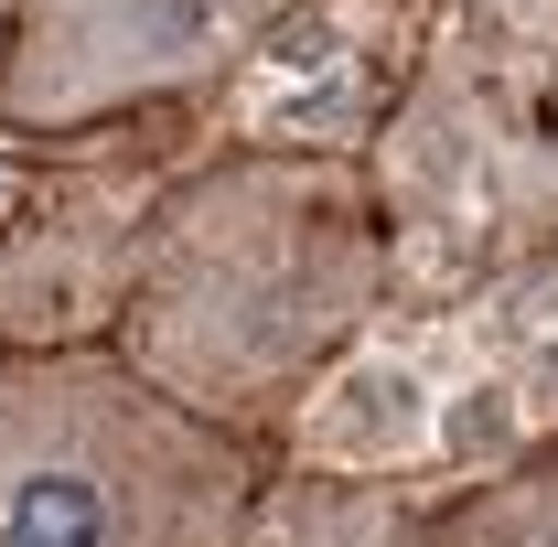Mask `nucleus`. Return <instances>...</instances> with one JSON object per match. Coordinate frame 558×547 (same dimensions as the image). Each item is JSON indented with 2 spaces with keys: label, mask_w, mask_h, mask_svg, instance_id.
Wrapping results in <instances>:
<instances>
[{
  "label": "nucleus",
  "mask_w": 558,
  "mask_h": 547,
  "mask_svg": "<svg viewBox=\"0 0 558 547\" xmlns=\"http://www.w3.org/2000/svg\"><path fill=\"white\" fill-rule=\"evenodd\" d=\"M409 547H558V440H526L494 473L429 494Z\"/></svg>",
  "instance_id": "nucleus-3"
},
{
  "label": "nucleus",
  "mask_w": 558,
  "mask_h": 547,
  "mask_svg": "<svg viewBox=\"0 0 558 547\" xmlns=\"http://www.w3.org/2000/svg\"><path fill=\"white\" fill-rule=\"evenodd\" d=\"M418 494L398 483H269L236 547H409Z\"/></svg>",
  "instance_id": "nucleus-4"
},
{
  "label": "nucleus",
  "mask_w": 558,
  "mask_h": 547,
  "mask_svg": "<svg viewBox=\"0 0 558 547\" xmlns=\"http://www.w3.org/2000/svg\"><path fill=\"white\" fill-rule=\"evenodd\" d=\"M387 301V205L344 150H226L183 172L130 247L119 365L258 440Z\"/></svg>",
  "instance_id": "nucleus-1"
},
{
  "label": "nucleus",
  "mask_w": 558,
  "mask_h": 547,
  "mask_svg": "<svg viewBox=\"0 0 558 547\" xmlns=\"http://www.w3.org/2000/svg\"><path fill=\"white\" fill-rule=\"evenodd\" d=\"M462 11H526V0H462Z\"/></svg>",
  "instance_id": "nucleus-7"
},
{
  "label": "nucleus",
  "mask_w": 558,
  "mask_h": 547,
  "mask_svg": "<svg viewBox=\"0 0 558 547\" xmlns=\"http://www.w3.org/2000/svg\"><path fill=\"white\" fill-rule=\"evenodd\" d=\"M258 494V440L108 343H0V547H236Z\"/></svg>",
  "instance_id": "nucleus-2"
},
{
  "label": "nucleus",
  "mask_w": 558,
  "mask_h": 547,
  "mask_svg": "<svg viewBox=\"0 0 558 547\" xmlns=\"http://www.w3.org/2000/svg\"><path fill=\"white\" fill-rule=\"evenodd\" d=\"M215 11H226V22L269 54V33H290V22H301V11H323V0H215Z\"/></svg>",
  "instance_id": "nucleus-5"
},
{
  "label": "nucleus",
  "mask_w": 558,
  "mask_h": 547,
  "mask_svg": "<svg viewBox=\"0 0 558 547\" xmlns=\"http://www.w3.org/2000/svg\"><path fill=\"white\" fill-rule=\"evenodd\" d=\"M537 215L558 226V108H548V150H537Z\"/></svg>",
  "instance_id": "nucleus-6"
}]
</instances>
